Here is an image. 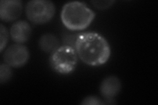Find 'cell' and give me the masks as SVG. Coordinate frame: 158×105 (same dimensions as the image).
I'll use <instances>...</instances> for the list:
<instances>
[{
	"label": "cell",
	"mask_w": 158,
	"mask_h": 105,
	"mask_svg": "<svg viewBox=\"0 0 158 105\" xmlns=\"http://www.w3.org/2000/svg\"><path fill=\"white\" fill-rule=\"evenodd\" d=\"M75 49L78 58L88 66L98 67L110 59L111 49L107 39L100 34L87 32L77 35Z\"/></svg>",
	"instance_id": "6da1fadb"
},
{
	"label": "cell",
	"mask_w": 158,
	"mask_h": 105,
	"mask_svg": "<svg viewBox=\"0 0 158 105\" xmlns=\"http://www.w3.org/2000/svg\"><path fill=\"white\" fill-rule=\"evenodd\" d=\"M95 17L94 11L81 2L66 3L61 12L63 24L71 31L84 30L90 26Z\"/></svg>",
	"instance_id": "7a4b0ae2"
},
{
	"label": "cell",
	"mask_w": 158,
	"mask_h": 105,
	"mask_svg": "<svg viewBox=\"0 0 158 105\" xmlns=\"http://www.w3.org/2000/svg\"><path fill=\"white\" fill-rule=\"evenodd\" d=\"M78 57L75 49L72 46L63 45L51 53L49 59L50 67L56 72L67 75L75 71Z\"/></svg>",
	"instance_id": "3957f363"
},
{
	"label": "cell",
	"mask_w": 158,
	"mask_h": 105,
	"mask_svg": "<svg viewBox=\"0 0 158 105\" xmlns=\"http://www.w3.org/2000/svg\"><path fill=\"white\" fill-rule=\"evenodd\" d=\"M56 12L55 4L49 0H31L25 7L27 18L37 25L49 22L55 16Z\"/></svg>",
	"instance_id": "277c9868"
},
{
	"label": "cell",
	"mask_w": 158,
	"mask_h": 105,
	"mask_svg": "<svg viewBox=\"0 0 158 105\" xmlns=\"http://www.w3.org/2000/svg\"><path fill=\"white\" fill-rule=\"evenodd\" d=\"M30 59V52L23 44L15 43L9 46L3 55L4 63L11 68H18L27 64Z\"/></svg>",
	"instance_id": "5b68a950"
},
{
	"label": "cell",
	"mask_w": 158,
	"mask_h": 105,
	"mask_svg": "<svg viewBox=\"0 0 158 105\" xmlns=\"http://www.w3.org/2000/svg\"><path fill=\"white\" fill-rule=\"evenodd\" d=\"M23 2L20 0H2L0 2V18L6 22L15 21L21 15Z\"/></svg>",
	"instance_id": "8992f818"
},
{
	"label": "cell",
	"mask_w": 158,
	"mask_h": 105,
	"mask_svg": "<svg viewBox=\"0 0 158 105\" xmlns=\"http://www.w3.org/2000/svg\"><path fill=\"white\" fill-rule=\"evenodd\" d=\"M120 79L115 76H109L103 79L100 86V92L104 101H111L121 91Z\"/></svg>",
	"instance_id": "52a82bcc"
},
{
	"label": "cell",
	"mask_w": 158,
	"mask_h": 105,
	"mask_svg": "<svg viewBox=\"0 0 158 105\" xmlns=\"http://www.w3.org/2000/svg\"><path fill=\"white\" fill-rule=\"evenodd\" d=\"M9 34L12 40L16 43L27 42L32 35V27L26 21H17L11 26Z\"/></svg>",
	"instance_id": "ba28073f"
},
{
	"label": "cell",
	"mask_w": 158,
	"mask_h": 105,
	"mask_svg": "<svg viewBox=\"0 0 158 105\" xmlns=\"http://www.w3.org/2000/svg\"><path fill=\"white\" fill-rule=\"evenodd\" d=\"M38 46L43 52L52 53L61 46L59 39L56 35L51 33H46L43 34L40 38Z\"/></svg>",
	"instance_id": "9c48e42d"
},
{
	"label": "cell",
	"mask_w": 158,
	"mask_h": 105,
	"mask_svg": "<svg viewBox=\"0 0 158 105\" xmlns=\"http://www.w3.org/2000/svg\"><path fill=\"white\" fill-rule=\"evenodd\" d=\"M13 76L11 67L6 63L0 65V83H6L11 80Z\"/></svg>",
	"instance_id": "30bf717a"
},
{
	"label": "cell",
	"mask_w": 158,
	"mask_h": 105,
	"mask_svg": "<svg viewBox=\"0 0 158 105\" xmlns=\"http://www.w3.org/2000/svg\"><path fill=\"white\" fill-rule=\"evenodd\" d=\"M9 32L7 29L4 26V25L2 23L0 24V42H1V46H0V51L3 52L6 48L9 41Z\"/></svg>",
	"instance_id": "8fae6325"
},
{
	"label": "cell",
	"mask_w": 158,
	"mask_h": 105,
	"mask_svg": "<svg viewBox=\"0 0 158 105\" xmlns=\"http://www.w3.org/2000/svg\"><path fill=\"white\" fill-rule=\"evenodd\" d=\"M82 105H103L106 104L104 99L102 100L96 96L90 95L84 98L81 103Z\"/></svg>",
	"instance_id": "7c38bea8"
},
{
	"label": "cell",
	"mask_w": 158,
	"mask_h": 105,
	"mask_svg": "<svg viewBox=\"0 0 158 105\" xmlns=\"http://www.w3.org/2000/svg\"><path fill=\"white\" fill-rule=\"evenodd\" d=\"M115 2L113 0H104V1H92L90 2L91 4L96 9L98 10H101V11H103V10H106L111 7L113 4Z\"/></svg>",
	"instance_id": "4fadbf2b"
}]
</instances>
